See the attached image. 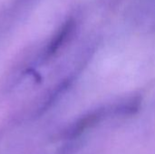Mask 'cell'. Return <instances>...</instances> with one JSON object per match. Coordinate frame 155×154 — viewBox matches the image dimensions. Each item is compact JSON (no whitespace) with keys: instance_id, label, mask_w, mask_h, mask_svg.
Listing matches in <instances>:
<instances>
[{"instance_id":"2","label":"cell","mask_w":155,"mask_h":154,"mask_svg":"<svg viewBox=\"0 0 155 154\" xmlns=\"http://www.w3.org/2000/svg\"><path fill=\"white\" fill-rule=\"evenodd\" d=\"M74 28H75L74 21L73 19L67 20L62 25V27L58 30V32L54 36V38L52 39L51 43L49 44V45L47 47L46 54L48 55H52V54H55L60 49V47H62L64 45V44H65L67 42L69 37L72 35Z\"/></svg>"},{"instance_id":"1","label":"cell","mask_w":155,"mask_h":154,"mask_svg":"<svg viewBox=\"0 0 155 154\" xmlns=\"http://www.w3.org/2000/svg\"><path fill=\"white\" fill-rule=\"evenodd\" d=\"M123 112L122 103L112 107H102L94 110L67 127L63 133L62 137L65 141H74L110 116H124V113Z\"/></svg>"}]
</instances>
